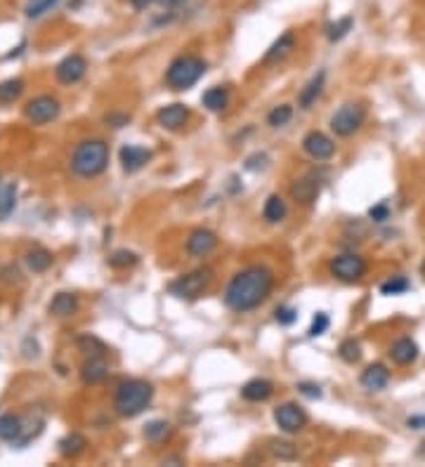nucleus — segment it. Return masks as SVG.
Masks as SVG:
<instances>
[{
  "label": "nucleus",
  "mask_w": 425,
  "mask_h": 467,
  "mask_svg": "<svg viewBox=\"0 0 425 467\" xmlns=\"http://www.w3.org/2000/svg\"><path fill=\"white\" fill-rule=\"evenodd\" d=\"M274 274L265 267H248L230 281L225 290V305L232 312H251L272 293Z\"/></svg>",
  "instance_id": "1"
},
{
  "label": "nucleus",
  "mask_w": 425,
  "mask_h": 467,
  "mask_svg": "<svg viewBox=\"0 0 425 467\" xmlns=\"http://www.w3.org/2000/svg\"><path fill=\"white\" fill-rule=\"evenodd\" d=\"M106 166H109V147H106V142H102V140L81 142L71 156L73 173L83 179L97 177L99 173H104Z\"/></svg>",
  "instance_id": "2"
},
{
  "label": "nucleus",
  "mask_w": 425,
  "mask_h": 467,
  "mask_svg": "<svg viewBox=\"0 0 425 467\" xmlns=\"http://www.w3.org/2000/svg\"><path fill=\"white\" fill-rule=\"evenodd\" d=\"M154 387L145 380H125L116 390V411L123 418H135L151 403Z\"/></svg>",
  "instance_id": "3"
},
{
  "label": "nucleus",
  "mask_w": 425,
  "mask_h": 467,
  "mask_svg": "<svg viewBox=\"0 0 425 467\" xmlns=\"http://www.w3.org/2000/svg\"><path fill=\"white\" fill-rule=\"evenodd\" d=\"M206 73V62L194 55L178 57L166 71V83L173 90H189L191 85L199 83V78Z\"/></svg>",
  "instance_id": "4"
},
{
  "label": "nucleus",
  "mask_w": 425,
  "mask_h": 467,
  "mask_svg": "<svg viewBox=\"0 0 425 467\" xmlns=\"http://www.w3.org/2000/svg\"><path fill=\"white\" fill-rule=\"evenodd\" d=\"M212 281V269H196L187 276H180L173 283L168 286L170 295L180 297V300H194L208 288V283Z\"/></svg>",
  "instance_id": "5"
},
{
  "label": "nucleus",
  "mask_w": 425,
  "mask_h": 467,
  "mask_svg": "<svg viewBox=\"0 0 425 467\" xmlns=\"http://www.w3.org/2000/svg\"><path fill=\"white\" fill-rule=\"evenodd\" d=\"M364 118H366V111L361 104H354V102L343 104L336 114L331 116V130L336 132L338 137H350L364 125Z\"/></svg>",
  "instance_id": "6"
},
{
  "label": "nucleus",
  "mask_w": 425,
  "mask_h": 467,
  "mask_svg": "<svg viewBox=\"0 0 425 467\" xmlns=\"http://www.w3.org/2000/svg\"><path fill=\"white\" fill-rule=\"evenodd\" d=\"M60 102H57L55 97H50V94H40V97L31 99L29 104H26L24 109V116L31 121V123L36 125H42V123H50V121H55L57 116H60Z\"/></svg>",
  "instance_id": "7"
},
{
  "label": "nucleus",
  "mask_w": 425,
  "mask_h": 467,
  "mask_svg": "<svg viewBox=\"0 0 425 467\" xmlns=\"http://www.w3.org/2000/svg\"><path fill=\"white\" fill-rule=\"evenodd\" d=\"M331 274L336 276V279L345 281V283H354V281H359L361 276L366 274V262L364 257H359V255H340L331 262Z\"/></svg>",
  "instance_id": "8"
},
{
  "label": "nucleus",
  "mask_w": 425,
  "mask_h": 467,
  "mask_svg": "<svg viewBox=\"0 0 425 467\" xmlns=\"http://www.w3.org/2000/svg\"><path fill=\"white\" fill-rule=\"evenodd\" d=\"M274 422L279 425V429H284V432L295 434L307 425V416L298 403H281V406L274 408Z\"/></svg>",
  "instance_id": "9"
},
{
  "label": "nucleus",
  "mask_w": 425,
  "mask_h": 467,
  "mask_svg": "<svg viewBox=\"0 0 425 467\" xmlns=\"http://www.w3.org/2000/svg\"><path fill=\"white\" fill-rule=\"evenodd\" d=\"M302 149H305L315 161H328V158L336 153V144H333V140L319 130L307 132L305 140H302Z\"/></svg>",
  "instance_id": "10"
},
{
  "label": "nucleus",
  "mask_w": 425,
  "mask_h": 467,
  "mask_svg": "<svg viewBox=\"0 0 425 467\" xmlns=\"http://www.w3.org/2000/svg\"><path fill=\"white\" fill-rule=\"evenodd\" d=\"M85 68H88V64L81 55H69L57 64L55 76L62 85H73L85 76Z\"/></svg>",
  "instance_id": "11"
},
{
  "label": "nucleus",
  "mask_w": 425,
  "mask_h": 467,
  "mask_svg": "<svg viewBox=\"0 0 425 467\" xmlns=\"http://www.w3.org/2000/svg\"><path fill=\"white\" fill-rule=\"evenodd\" d=\"M217 248V233L210 229H194L187 238V253L191 257H206Z\"/></svg>",
  "instance_id": "12"
},
{
  "label": "nucleus",
  "mask_w": 425,
  "mask_h": 467,
  "mask_svg": "<svg viewBox=\"0 0 425 467\" xmlns=\"http://www.w3.org/2000/svg\"><path fill=\"white\" fill-rule=\"evenodd\" d=\"M293 50H295V36H293V31H286V34H281L279 38L272 42V47L265 52L263 64L265 66H272V64L284 62Z\"/></svg>",
  "instance_id": "13"
},
{
  "label": "nucleus",
  "mask_w": 425,
  "mask_h": 467,
  "mask_svg": "<svg viewBox=\"0 0 425 467\" xmlns=\"http://www.w3.org/2000/svg\"><path fill=\"white\" fill-rule=\"evenodd\" d=\"M319 191H321V177L315 173H310L302 179H298L293 187H291V196H293L295 201H300V203H312V201L319 196Z\"/></svg>",
  "instance_id": "14"
},
{
  "label": "nucleus",
  "mask_w": 425,
  "mask_h": 467,
  "mask_svg": "<svg viewBox=\"0 0 425 467\" xmlns=\"http://www.w3.org/2000/svg\"><path fill=\"white\" fill-rule=\"evenodd\" d=\"M158 125L166 130H180L182 125H187L189 121V109L184 104H168L158 111Z\"/></svg>",
  "instance_id": "15"
},
{
  "label": "nucleus",
  "mask_w": 425,
  "mask_h": 467,
  "mask_svg": "<svg viewBox=\"0 0 425 467\" xmlns=\"http://www.w3.org/2000/svg\"><path fill=\"white\" fill-rule=\"evenodd\" d=\"M151 161V151L145 147H135V144H127L121 149V166H123L125 173H137Z\"/></svg>",
  "instance_id": "16"
},
{
  "label": "nucleus",
  "mask_w": 425,
  "mask_h": 467,
  "mask_svg": "<svg viewBox=\"0 0 425 467\" xmlns=\"http://www.w3.org/2000/svg\"><path fill=\"white\" fill-rule=\"evenodd\" d=\"M387 382H390V370H387L382 364H371L369 368L361 373V387L369 392L385 390Z\"/></svg>",
  "instance_id": "17"
},
{
  "label": "nucleus",
  "mask_w": 425,
  "mask_h": 467,
  "mask_svg": "<svg viewBox=\"0 0 425 467\" xmlns=\"http://www.w3.org/2000/svg\"><path fill=\"white\" fill-rule=\"evenodd\" d=\"M390 357L395 364L400 366H409L418 359V344L413 342L411 338H400L395 344L390 347Z\"/></svg>",
  "instance_id": "18"
},
{
  "label": "nucleus",
  "mask_w": 425,
  "mask_h": 467,
  "mask_svg": "<svg viewBox=\"0 0 425 467\" xmlns=\"http://www.w3.org/2000/svg\"><path fill=\"white\" fill-rule=\"evenodd\" d=\"M243 399L246 401H267L274 394V385L265 378H255L251 382H246L241 390Z\"/></svg>",
  "instance_id": "19"
},
{
  "label": "nucleus",
  "mask_w": 425,
  "mask_h": 467,
  "mask_svg": "<svg viewBox=\"0 0 425 467\" xmlns=\"http://www.w3.org/2000/svg\"><path fill=\"white\" fill-rule=\"evenodd\" d=\"M109 375V364L104 361V357H90L83 364V380L90 385H97Z\"/></svg>",
  "instance_id": "20"
},
{
  "label": "nucleus",
  "mask_w": 425,
  "mask_h": 467,
  "mask_svg": "<svg viewBox=\"0 0 425 467\" xmlns=\"http://www.w3.org/2000/svg\"><path fill=\"white\" fill-rule=\"evenodd\" d=\"M324 81H326V73L319 71L315 78H312L310 83L305 85V90L300 92V99H298V104H300V109H310L312 104L319 99V94H321L324 90Z\"/></svg>",
  "instance_id": "21"
},
{
  "label": "nucleus",
  "mask_w": 425,
  "mask_h": 467,
  "mask_svg": "<svg viewBox=\"0 0 425 467\" xmlns=\"http://www.w3.org/2000/svg\"><path fill=\"white\" fill-rule=\"evenodd\" d=\"M78 310V297L73 293H57L50 305V312L55 316H73Z\"/></svg>",
  "instance_id": "22"
},
{
  "label": "nucleus",
  "mask_w": 425,
  "mask_h": 467,
  "mask_svg": "<svg viewBox=\"0 0 425 467\" xmlns=\"http://www.w3.org/2000/svg\"><path fill=\"white\" fill-rule=\"evenodd\" d=\"M227 104H230V90L227 88H210L208 92L204 94V106L208 111H212V114L227 109Z\"/></svg>",
  "instance_id": "23"
},
{
  "label": "nucleus",
  "mask_w": 425,
  "mask_h": 467,
  "mask_svg": "<svg viewBox=\"0 0 425 467\" xmlns=\"http://www.w3.org/2000/svg\"><path fill=\"white\" fill-rule=\"evenodd\" d=\"M88 446V442H85L83 434L78 432H71L66 434V437L60 442V453L64 455V458H76L78 453H83V449Z\"/></svg>",
  "instance_id": "24"
},
{
  "label": "nucleus",
  "mask_w": 425,
  "mask_h": 467,
  "mask_svg": "<svg viewBox=\"0 0 425 467\" xmlns=\"http://www.w3.org/2000/svg\"><path fill=\"white\" fill-rule=\"evenodd\" d=\"M52 260H55V257H52V253L45 251V248H36V251H31L29 255H26V264H29V269H31V272H36V274L50 269Z\"/></svg>",
  "instance_id": "25"
},
{
  "label": "nucleus",
  "mask_w": 425,
  "mask_h": 467,
  "mask_svg": "<svg viewBox=\"0 0 425 467\" xmlns=\"http://www.w3.org/2000/svg\"><path fill=\"white\" fill-rule=\"evenodd\" d=\"M21 420L17 416H0V439L3 442H17L21 434Z\"/></svg>",
  "instance_id": "26"
},
{
  "label": "nucleus",
  "mask_w": 425,
  "mask_h": 467,
  "mask_svg": "<svg viewBox=\"0 0 425 467\" xmlns=\"http://www.w3.org/2000/svg\"><path fill=\"white\" fill-rule=\"evenodd\" d=\"M170 425L166 420H151V422H147V427H145V439L147 442H151V444H158V442H166V439L170 437Z\"/></svg>",
  "instance_id": "27"
},
{
  "label": "nucleus",
  "mask_w": 425,
  "mask_h": 467,
  "mask_svg": "<svg viewBox=\"0 0 425 467\" xmlns=\"http://www.w3.org/2000/svg\"><path fill=\"white\" fill-rule=\"evenodd\" d=\"M24 92V81L21 78H10V81L0 83V104H10L21 97Z\"/></svg>",
  "instance_id": "28"
},
{
  "label": "nucleus",
  "mask_w": 425,
  "mask_h": 467,
  "mask_svg": "<svg viewBox=\"0 0 425 467\" xmlns=\"http://www.w3.org/2000/svg\"><path fill=\"white\" fill-rule=\"evenodd\" d=\"M14 205H17V187L8 184V187L0 189V220H8L12 215Z\"/></svg>",
  "instance_id": "29"
},
{
  "label": "nucleus",
  "mask_w": 425,
  "mask_h": 467,
  "mask_svg": "<svg viewBox=\"0 0 425 467\" xmlns=\"http://www.w3.org/2000/svg\"><path fill=\"white\" fill-rule=\"evenodd\" d=\"M263 215L267 222H281L286 217V201L281 196H269L267 203H265Z\"/></svg>",
  "instance_id": "30"
},
{
  "label": "nucleus",
  "mask_w": 425,
  "mask_h": 467,
  "mask_svg": "<svg viewBox=\"0 0 425 467\" xmlns=\"http://www.w3.org/2000/svg\"><path fill=\"white\" fill-rule=\"evenodd\" d=\"M352 24H354V19H352V17H343V19L333 21V24H328V26H326L328 40H331V42L343 40L345 36H348L350 31H352Z\"/></svg>",
  "instance_id": "31"
},
{
  "label": "nucleus",
  "mask_w": 425,
  "mask_h": 467,
  "mask_svg": "<svg viewBox=\"0 0 425 467\" xmlns=\"http://www.w3.org/2000/svg\"><path fill=\"white\" fill-rule=\"evenodd\" d=\"M60 5V0H29V5H26V17L29 19H38L42 14L52 12V10Z\"/></svg>",
  "instance_id": "32"
},
{
  "label": "nucleus",
  "mask_w": 425,
  "mask_h": 467,
  "mask_svg": "<svg viewBox=\"0 0 425 467\" xmlns=\"http://www.w3.org/2000/svg\"><path fill=\"white\" fill-rule=\"evenodd\" d=\"M338 354H340V359H343L345 364H357V361L361 359V347H359V342L354 338H348V340H343V342H340Z\"/></svg>",
  "instance_id": "33"
},
{
  "label": "nucleus",
  "mask_w": 425,
  "mask_h": 467,
  "mask_svg": "<svg viewBox=\"0 0 425 467\" xmlns=\"http://www.w3.org/2000/svg\"><path fill=\"white\" fill-rule=\"evenodd\" d=\"M291 118H293V106L281 104V106H274V109L269 111L267 123L272 125V127H284Z\"/></svg>",
  "instance_id": "34"
},
{
  "label": "nucleus",
  "mask_w": 425,
  "mask_h": 467,
  "mask_svg": "<svg viewBox=\"0 0 425 467\" xmlns=\"http://www.w3.org/2000/svg\"><path fill=\"white\" fill-rule=\"evenodd\" d=\"M109 264L114 269H127V267H132V264H137V255L130 251H116V253H111Z\"/></svg>",
  "instance_id": "35"
},
{
  "label": "nucleus",
  "mask_w": 425,
  "mask_h": 467,
  "mask_svg": "<svg viewBox=\"0 0 425 467\" xmlns=\"http://www.w3.org/2000/svg\"><path fill=\"white\" fill-rule=\"evenodd\" d=\"M78 347H81L85 354H90V357H104V352H106L104 344L93 336H85L78 340Z\"/></svg>",
  "instance_id": "36"
},
{
  "label": "nucleus",
  "mask_w": 425,
  "mask_h": 467,
  "mask_svg": "<svg viewBox=\"0 0 425 467\" xmlns=\"http://www.w3.org/2000/svg\"><path fill=\"white\" fill-rule=\"evenodd\" d=\"M409 290V281L404 279V276H395V279L385 281V283L380 286V293L382 295H402Z\"/></svg>",
  "instance_id": "37"
},
{
  "label": "nucleus",
  "mask_w": 425,
  "mask_h": 467,
  "mask_svg": "<svg viewBox=\"0 0 425 467\" xmlns=\"http://www.w3.org/2000/svg\"><path fill=\"white\" fill-rule=\"evenodd\" d=\"M328 326H331V318H328L324 312H319V314L312 318V328H310V336L317 338V336H324V333L328 331Z\"/></svg>",
  "instance_id": "38"
},
{
  "label": "nucleus",
  "mask_w": 425,
  "mask_h": 467,
  "mask_svg": "<svg viewBox=\"0 0 425 467\" xmlns=\"http://www.w3.org/2000/svg\"><path fill=\"white\" fill-rule=\"evenodd\" d=\"M272 451H274V455H279V458H284V460H293L298 453L295 446L289 442H272Z\"/></svg>",
  "instance_id": "39"
},
{
  "label": "nucleus",
  "mask_w": 425,
  "mask_h": 467,
  "mask_svg": "<svg viewBox=\"0 0 425 467\" xmlns=\"http://www.w3.org/2000/svg\"><path fill=\"white\" fill-rule=\"evenodd\" d=\"M298 318V312L291 310V307H281V310H276V321L281 323V326H291V323H295Z\"/></svg>",
  "instance_id": "40"
},
{
  "label": "nucleus",
  "mask_w": 425,
  "mask_h": 467,
  "mask_svg": "<svg viewBox=\"0 0 425 467\" xmlns=\"http://www.w3.org/2000/svg\"><path fill=\"white\" fill-rule=\"evenodd\" d=\"M104 123L111 125V127H123V125L130 123V116H127V114H106Z\"/></svg>",
  "instance_id": "41"
},
{
  "label": "nucleus",
  "mask_w": 425,
  "mask_h": 467,
  "mask_svg": "<svg viewBox=\"0 0 425 467\" xmlns=\"http://www.w3.org/2000/svg\"><path fill=\"white\" fill-rule=\"evenodd\" d=\"M369 215H371V220H374V222H385L387 217H390V208H387V203H378V205H374V208L369 210Z\"/></svg>",
  "instance_id": "42"
},
{
  "label": "nucleus",
  "mask_w": 425,
  "mask_h": 467,
  "mask_svg": "<svg viewBox=\"0 0 425 467\" xmlns=\"http://www.w3.org/2000/svg\"><path fill=\"white\" fill-rule=\"evenodd\" d=\"M298 390L305 396H310V399H321V390H319V385H315V382H300Z\"/></svg>",
  "instance_id": "43"
},
{
  "label": "nucleus",
  "mask_w": 425,
  "mask_h": 467,
  "mask_svg": "<svg viewBox=\"0 0 425 467\" xmlns=\"http://www.w3.org/2000/svg\"><path fill=\"white\" fill-rule=\"evenodd\" d=\"M406 427H411V429H425V413H423V416H411V418H409Z\"/></svg>",
  "instance_id": "44"
},
{
  "label": "nucleus",
  "mask_w": 425,
  "mask_h": 467,
  "mask_svg": "<svg viewBox=\"0 0 425 467\" xmlns=\"http://www.w3.org/2000/svg\"><path fill=\"white\" fill-rule=\"evenodd\" d=\"M154 3H156V0H130V5L135 10H147L149 5H154Z\"/></svg>",
  "instance_id": "45"
},
{
  "label": "nucleus",
  "mask_w": 425,
  "mask_h": 467,
  "mask_svg": "<svg viewBox=\"0 0 425 467\" xmlns=\"http://www.w3.org/2000/svg\"><path fill=\"white\" fill-rule=\"evenodd\" d=\"M163 5H166V8H178V5H182L184 0H161Z\"/></svg>",
  "instance_id": "46"
},
{
  "label": "nucleus",
  "mask_w": 425,
  "mask_h": 467,
  "mask_svg": "<svg viewBox=\"0 0 425 467\" xmlns=\"http://www.w3.org/2000/svg\"><path fill=\"white\" fill-rule=\"evenodd\" d=\"M423 274H425V264H423Z\"/></svg>",
  "instance_id": "47"
},
{
  "label": "nucleus",
  "mask_w": 425,
  "mask_h": 467,
  "mask_svg": "<svg viewBox=\"0 0 425 467\" xmlns=\"http://www.w3.org/2000/svg\"><path fill=\"white\" fill-rule=\"evenodd\" d=\"M423 446H425V442H423Z\"/></svg>",
  "instance_id": "48"
}]
</instances>
